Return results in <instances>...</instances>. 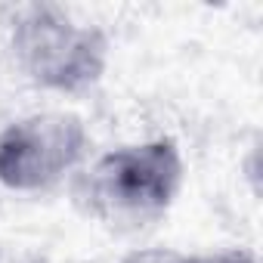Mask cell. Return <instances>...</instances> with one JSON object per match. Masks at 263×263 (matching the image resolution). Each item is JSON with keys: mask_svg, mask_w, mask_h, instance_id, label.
<instances>
[{"mask_svg": "<svg viewBox=\"0 0 263 263\" xmlns=\"http://www.w3.org/2000/svg\"><path fill=\"white\" fill-rule=\"evenodd\" d=\"M183 186V158L174 140L155 137L102 152L74 177L87 217L111 232H143L167 217Z\"/></svg>", "mask_w": 263, "mask_h": 263, "instance_id": "6da1fadb", "label": "cell"}, {"mask_svg": "<svg viewBox=\"0 0 263 263\" xmlns=\"http://www.w3.org/2000/svg\"><path fill=\"white\" fill-rule=\"evenodd\" d=\"M90 134L71 111H34L0 134V183L13 192H50L87 164Z\"/></svg>", "mask_w": 263, "mask_h": 263, "instance_id": "3957f363", "label": "cell"}, {"mask_svg": "<svg viewBox=\"0 0 263 263\" xmlns=\"http://www.w3.org/2000/svg\"><path fill=\"white\" fill-rule=\"evenodd\" d=\"M121 263H195V254H180V251H167V248H146V251L127 254Z\"/></svg>", "mask_w": 263, "mask_h": 263, "instance_id": "277c9868", "label": "cell"}, {"mask_svg": "<svg viewBox=\"0 0 263 263\" xmlns=\"http://www.w3.org/2000/svg\"><path fill=\"white\" fill-rule=\"evenodd\" d=\"M7 53L19 78L37 90L78 96L108 68V37L59 4H22L7 19Z\"/></svg>", "mask_w": 263, "mask_h": 263, "instance_id": "7a4b0ae2", "label": "cell"}]
</instances>
